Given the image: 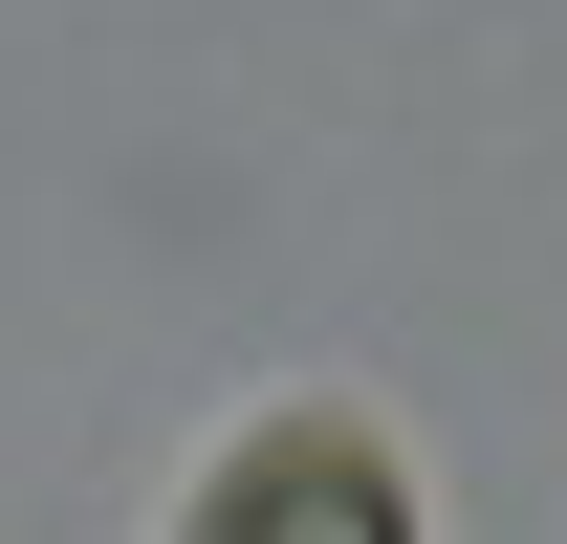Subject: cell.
Segmentation results:
<instances>
[{"label":"cell","instance_id":"6da1fadb","mask_svg":"<svg viewBox=\"0 0 567 544\" xmlns=\"http://www.w3.org/2000/svg\"><path fill=\"white\" fill-rule=\"evenodd\" d=\"M175 544H415V479H393L371 414H284V436H240V458L197 479Z\"/></svg>","mask_w":567,"mask_h":544}]
</instances>
